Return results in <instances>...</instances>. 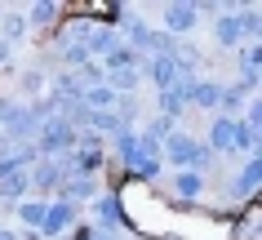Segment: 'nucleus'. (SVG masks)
Listing matches in <instances>:
<instances>
[{"label":"nucleus","instance_id":"nucleus-23","mask_svg":"<svg viewBox=\"0 0 262 240\" xmlns=\"http://www.w3.org/2000/svg\"><path fill=\"white\" fill-rule=\"evenodd\" d=\"M31 18H36V23H49V18H54V5H36V9H31Z\"/></svg>","mask_w":262,"mask_h":240},{"label":"nucleus","instance_id":"nucleus-24","mask_svg":"<svg viewBox=\"0 0 262 240\" xmlns=\"http://www.w3.org/2000/svg\"><path fill=\"white\" fill-rule=\"evenodd\" d=\"M249 116H253V125H262V98L253 102V107H249Z\"/></svg>","mask_w":262,"mask_h":240},{"label":"nucleus","instance_id":"nucleus-3","mask_svg":"<svg viewBox=\"0 0 262 240\" xmlns=\"http://www.w3.org/2000/svg\"><path fill=\"white\" fill-rule=\"evenodd\" d=\"M182 94H187L191 102H200V107H213V102H222L218 80H182Z\"/></svg>","mask_w":262,"mask_h":240},{"label":"nucleus","instance_id":"nucleus-15","mask_svg":"<svg viewBox=\"0 0 262 240\" xmlns=\"http://www.w3.org/2000/svg\"><path fill=\"white\" fill-rule=\"evenodd\" d=\"M98 218H102V223H107V227H116V223H120V205H116V200H102V205H98Z\"/></svg>","mask_w":262,"mask_h":240},{"label":"nucleus","instance_id":"nucleus-27","mask_svg":"<svg viewBox=\"0 0 262 240\" xmlns=\"http://www.w3.org/2000/svg\"><path fill=\"white\" fill-rule=\"evenodd\" d=\"M253 160H262V142H258V156H253Z\"/></svg>","mask_w":262,"mask_h":240},{"label":"nucleus","instance_id":"nucleus-10","mask_svg":"<svg viewBox=\"0 0 262 240\" xmlns=\"http://www.w3.org/2000/svg\"><path fill=\"white\" fill-rule=\"evenodd\" d=\"M262 183V160H249L245 169H240V178H235V191H249V187Z\"/></svg>","mask_w":262,"mask_h":240},{"label":"nucleus","instance_id":"nucleus-6","mask_svg":"<svg viewBox=\"0 0 262 240\" xmlns=\"http://www.w3.org/2000/svg\"><path fill=\"white\" fill-rule=\"evenodd\" d=\"M213 147L218 151H235V120H213Z\"/></svg>","mask_w":262,"mask_h":240},{"label":"nucleus","instance_id":"nucleus-5","mask_svg":"<svg viewBox=\"0 0 262 240\" xmlns=\"http://www.w3.org/2000/svg\"><path fill=\"white\" fill-rule=\"evenodd\" d=\"M195 5H169L165 9V31H187V27H195Z\"/></svg>","mask_w":262,"mask_h":240},{"label":"nucleus","instance_id":"nucleus-9","mask_svg":"<svg viewBox=\"0 0 262 240\" xmlns=\"http://www.w3.org/2000/svg\"><path fill=\"white\" fill-rule=\"evenodd\" d=\"M129 67H134V49L129 45H116L107 54V71H129Z\"/></svg>","mask_w":262,"mask_h":240},{"label":"nucleus","instance_id":"nucleus-7","mask_svg":"<svg viewBox=\"0 0 262 240\" xmlns=\"http://www.w3.org/2000/svg\"><path fill=\"white\" fill-rule=\"evenodd\" d=\"M213 31H218L222 45H240V36H245V31H240V14H222Z\"/></svg>","mask_w":262,"mask_h":240},{"label":"nucleus","instance_id":"nucleus-26","mask_svg":"<svg viewBox=\"0 0 262 240\" xmlns=\"http://www.w3.org/2000/svg\"><path fill=\"white\" fill-rule=\"evenodd\" d=\"M0 240H14V231H0Z\"/></svg>","mask_w":262,"mask_h":240},{"label":"nucleus","instance_id":"nucleus-13","mask_svg":"<svg viewBox=\"0 0 262 240\" xmlns=\"http://www.w3.org/2000/svg\"><path fill=\"white\" fill-rule=\"evenodd\" d=\"M173 187H178L182 196H200V187H205V183H200V173H178V183H173Z\"/></svg>","mask_w":262,"mask_h":240},{"label":"nucleus","instance_id":"nucleus-11","mask_svg":"<svg viewBox=\"0 0 262 240\" xmlns=\"http://www.w3.org/2000/svg\"><path fill=\"white\" fill-rule=\"evenodd\" d=\"M182 102H187V94H182V85H173V89H165V94H160V112L173 116V112H182Z\"/></svg>","mask_w":262,"mask_h":240},{"label":"nucleus","instance_id":"nucleus-22","mask_svg":"<svg viewBox=\"0 0 262 240\" xmlns=\"http://www.w3.org/2000/svg\"><path fill=\"white\" fill-rule=\"evenodd\" d=\"M27 31V18H5V36H23Z\"/></svg>","mask_w":262,"mask_h":240},{"label":"nucleus","instance_id":"nucleus-16","mask_svg":"<svg viewBox=\"0 0 262 240\" xmlns=\"http://www.w3.org/2000/svg\"><path fill=\"white\" fill-rule=\"evenodd\" d=\"M240 31H249V36H262V9H249V14L240 18Z\"/></svg>","mask_w":262,"mask_h":240},{"label":"nucleus","instance_id":"nucleus-14","mask_svg":"<svg viewBox=\"0 0 262 240\" xmlns=\"http://www.w3.org/2000/svg\"><path fill=\"white\" fill-rule=\"evenodd\" d=\"M138 85V67H129V71H111V89H134Z\"/></svg>","mask_w":262,"mask_h":240},{"label":"nucleus","instance_id":"nucleus-19","mask_svg":"<svg viewBox=\"0 0 262 240\" xmlns=\"http://www.w3.org/2000/svg\"><path fill=\"white\" fill-rule=\"evenodd\" d=\"M67 196H71V200H84V196H94V183H89V178H76V183L67 187Z\"/></svg>","mask_w":262,"mask_h":240},{"label":"nucleus","instance_id":"nucleus-21","mask_svg":"<svg viewBox=\"0 0 262 240\" xmlns=\"http://www.w3.org/2000/svg\"><path fill=\"white\" fill-rule=\"evenodd\" d=\"M54 183H58V169H54V165L36 169V187H54Z\"/></svg>","mask_w":262,"mask_h":240},{"label":"nucleus","instance_id":"nucleus-2","mask_svg":"<svg viewBox=\"0 0 262 240\" xmlns=\"http://www.w3.org/2000/svg\"><path fill=\"white\" fill-rule=\"evenodd\" d=\"M71 223H76V205H71V200H62V205H49V209H45L40 231H45V236H62Z\"/></svg>","mask_w":262,"mask_h":240},{"label":"nucleus","instance_id":"nucleus-20","mask_svg":"<svg viewBox=\"0 0 262 240\" xmlns=\"http://www.w3.org/2000/svg\"><path fill=\"white\" fill-rule=\"evenodd\" d=\"M245 67H249V71L262 67V45H249V49H245Z\"/></svg>","mask_w":262,"mask_h":240},{"label":"nucleus","instance_id":"nucleus-1","mask_svg":"<svg viewBox=\"0 0 262 240\" xmlns=\"http://www.w3.org/2000/svg\"><path fill=\"white\" fill-rule=\"evenodd\" d=\"M165 151H169V160H173V165H205V160H209V147H200V142H191V138H182V134H169Z\"/></svg>","mask_w":262,"mask_h":240},{"label":"nucleus","instance_id":"nucleus-17","mask_svg":"<svg viewBox=\"0 0 262 240\" xmlns=\"http://www.w3.org/2000/svg\"><path fill=\"white\" fill-rule=\"evenodd\" d=\"M84 102H89V107H111V89H84Z\"/></svg>","mask_w":262,"mask_h":240},{"label":"nucleus","instance_id":"nucleus-18","mask_svg":"<svg viewBox=\"0 0 262 240\" xmlns=\"http://www.w3.org/2000/svg\"><path fill=\"white\" fill-rule=\"evenodd\" d=\"M27 173H14V178H5V196H23V191H27Z\"/></svg>","mask_w":262,"mask_h":240},{"label":"nucleus","instance_id":"nucleus-4","mask_svg":"<svg viewBox=\"0 0 262 240\" xmlns=\"http://www.w3.org/2000/svg\"><path fill=\"white\" fill-rule=\"evenodd\" d=\"M71 142H76V134H71L62 120H49L45 134H40V151H58V147H71Z\"/></svg>","mask_w":262,"mask_h":240},{"label":"nucleus","instance_id":"nucleus-8","mask_svg":"<svg viewBox=\"0 0 262 240\" xmlns=\"http://www.w3.org/2000/svg\"><path fill=\"white\" fill-rule=\"evenodd\" d=\"M151 76H156V85L173 89V85H178V62H173V58H156V62H151Z\"/></svg>","mask_w":262,"mask_h":240},{"label":"nucleus","instance_id":"nucleus-12","mask_svg":"<svg viewBox=\"0 0 262 240\" xmlns=\"http://www.w3.org/2000/svg\"><path fill=\"white\" fill-rule=\"evenodd\" d=\"M18 213H23V223H27V227H40L45 223V205H36V200H23V209H18Z\"/></svg>","mask_w":262,"mask_h":240},{"label":"nucleus","instance_id":"nucleus-25","mask_svg":"<svg viewBox=\"0 0 262 240\" xmlns=\"http://www.w3.org/2000/svg\"><path fill=\"white\" fill-rule=\"evenodd\" d=\"M5 58H9V40H0V62H5Z\"/></svg>","mask_w":262,"mask_h":240}]
</instances>
